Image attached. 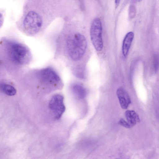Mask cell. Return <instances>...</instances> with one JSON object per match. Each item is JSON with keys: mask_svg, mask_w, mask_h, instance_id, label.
<instances>
[{"mask_svg": "<svg viewBox=\"0 0 159 159\" xmlns=\"http://www.w3.org/2000/svg\"><path fill=\"white\" fill-rule=\"evenodd\" d=\"M87 47L85 37L79 33L72 34L68 37L66 47L68 53L73 60H80L84 55Z\"/></svg>", "mask_w": 159, "mask_h": 159, "instance_id": "obj_1", "label": "cell"}, {"mask_svg": "<svg viewBox=\"0 0 159 159\" xmlns=\"http://www.w3.org/2000/svg\"><path fill=\"white\" fill-rule=\"evenodd\" d=\"M7 55L14 63L19 65L27 63L30 58V52L25 45L13 41H8L6 44Z\"/></svg>", "mask_w": 159, "mask_h": 159, "instance_id": "obj_2", "label": "cell"}, {"mask_svg": "<svg viewBox=\"0 0 159 159\" xmlns=\"http://www.w3.org/2000/svg\"><path fill=\"white\" fill-rule=\"evenodd\" d=\"M40 16L34 11H29L23 21V28L25 32L28 35H34L37 33L42 25Z\"/></svg>", "mask_w": 159, "mask_h": 159, "instance_id": "obj_3", "label": "cell"}, {"mask_svg": "<svg viewBox=\"0 0 159 159\" xmlns=\"http://www.w3.org/2000/svg\"><path fill=\"white\" fill-rule=\"evenodd\" d=\"M102 33L101 21L99 18H95L91 25L90 35L92 43L95 49L98 51H101L103 48Z\"/></svg>", "mask_w": 159, "mask_h": 159, "instance_id": "obj_4", "label": "cell"}, {"mask_svg": "<svg viewBox=\"0 0 159 159\" xmlns=\"http://www.w3.org/2000/svg\"><path fill=\"white\" fill-rule=\"evenodd\" d=\"M49 107L53 112L55 118L59 119L65 110L63 96L59 94L53 96L49 101Z\"/></svg>", "mask_w": 159, "mask_h": 159, "instance_id": "obj_5", "label": "cell"}, {"mask_svg": "<svg viewBox=\"0 0 159 159\" xmlns=\"http://www.w3.org/2000/svg\"><path fill=\"white\" fill-rule=\"evenodd\" d=\"M40 80L45 83L54 84L58 83L60 78L52 69L47 68L42 69L39 73Z\"/></svg>", "mask_w": 159, "mask_h": 159, "instance_id": "obj_6", "label": "cell"}, {"mask_svg": "<svg viewBox=\"0 0 159 159\" xmlns=\"http://www.w3.org/2000/svg\"><path fill=\"white\" fill-rule=\"evenodd\" d=\"M116 94L121 107L124 109H127L131 103L128 93L123 88L120 87L117 89Z\"/></svg>", "mask_w": 159, "mask_h": 159, "instance_id": "obj_7", "label": "cell"}, {"mask_svg": "<svg viewBox=\"0 0 159 159\" xmlns=\"http://www.w3.org/2000/svg\"><path fill=\"white\" fill-rule=\"evenodd\" d=\"M134 37V33L132 32H129L126 34L124 38L122 44V52L124 57H126L128 53Z\"/></svg>", "mask_w": 159, "mask_h": 159, "instance_id": "obj_8", "label": "cell"}, {"mask_svg": "<svg viewBox=\"0 0 159 159\" xmlns=\"http://www.w3.org/2000/svg\"><path fill=\"white\" fill-rule=\"evenodd\" d=\"M125 116L127 122L131 128L135 125L137 122L140 121L139 116L133 110H127L125 113Z\"/></svg>", "mask_w": 159, "mask_h": 159, "instance_id": "obj_9", "label": "cell"}, {"mask_svg": "<svg viewBox=\"0 0 159 159\" xmlns=\"http://www.w3.org/2000/svg\"><path fill=\"white\" fill-rule=\"evenodd\" d=\"M71 90L74 95L79 99H83L86 95L84 87L80 84L76 83L71 86Z\"/></svg>", "mask_w": 159, "mask_h": 159, "instance_id": "obj_10", "label": "cell"}, {"mask_svg": "<svg viewBox=\"0 0 159 159\" xmlns=\"http://www.w3.org/2000/svg\"><path fill=\"white\" fill-rule=\"evenodd\" d=\"M0 90L5 94L10 96H14L16 93V90L13 86L4 83L0 84Z\"/></svg>", "mask_w": 159, "mask_h": 159, "instance_id": "obj_11", "label": "cell"}, {"mask_svg": "<svg viewBox=\"0 0 159 159\" xmlns=\"http://www.w3.org/2000/svg\"><path fill=\"white\" fill-rule=\"evenodd\" d=\"M74 74L77 77L80 79H83L84 76V70L82 67L78 66L74 68Z\"/></svg>", "mask_w": 159, "mask_h": 159, "instance_id": "obj_12", "label": "cell"}, {"mask_svg": "<svg viewBox=\"0 0 159 159\" xmlns=\"http://www.w3.org/2000/svg\"><path fill=\"white\" fill-rule=\"evenodd\" d=\"M118 123L120 125L127 128H130L131 127L127 121L124 119L121 118L119 120Z\"/></svg>", "mask_w": 159, "mask_h": 159, "instance_id": "obj_13", "label": "cell"}, {"mask_svg": "<svg viewBox=\"0 0 159 159\" xmlns=\"http://www.w3.org/2000/svg\"><path fill=\"white\" fill-rule=\"evenodd\" d=\"M153 65L155 71H157L158 67V57L157 55H156L154 57Z\"/></svg>", "mask_w": 159, "mask_h": 159, "instance_id": "obj_14", "label": "cell"}, {"mask_svg": "<svg viewBox=\"0 0 159 159\" xmlns=\"http://www.w3.org/2000/svg\"><path fill=\"white\" fill-rule=\"evenodd\" d=\"M4 21V19L2 15L0 13V28L2 26Z\"/></svg>", "mask_w": 159, "mask_h": 159, "instance_id": "obj_15", "label": "cell"}, {"mask_svg": "<svg viewBox=\"0 0 159 159\" xmlns=\"http://www.w3.org/2000/svg\"><path fill=\"white\" fill-rule=\"evenodd\" d=\"M132 3H135L140 2L141 0H128Z\"/></svg>", "mask_w": 159, "mask_h": 159, "instance_id": "obj_16", "label": "cell"}, {"mask_svg": "<svg viewBox=\"0 0 159 159\" xmlns=\"http://www.w3.org/2000/svg\"><path fill=\"white\" fill-rule=\"evenodd\" d=\"M120 0H115L116 8H117L118 7L120 3Z\"/></svg>", "mask_w": 159, "mask_h": 159, "instance_id": "obj_17", "label": "cell"}]
</instances>
